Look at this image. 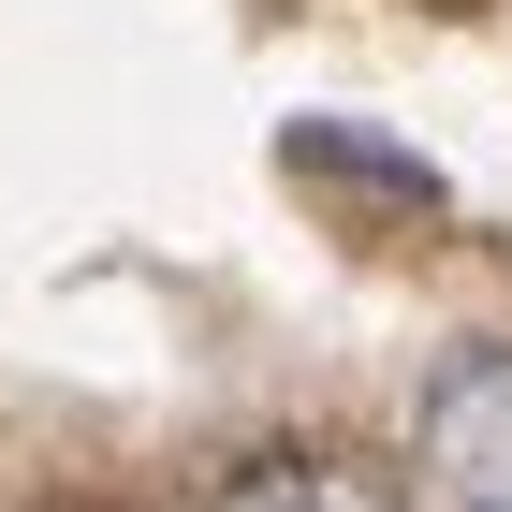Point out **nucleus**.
Returning <instances> with one entry per match:
<instances>
[{"label": "nucleus", "mask_w": 512, "mask_h": 512, "mask_svg": "<svg viewBox=\"0 0 512 512\" xmlns=\"http://www.w3.org/2000/svg\"><path fill=\"white\" fill-rule=\"evenodd\" d=\"M205 512H395V498L352 469V454H308V439H278V454H249V469L220 483Z\"/></svg>", "instance_id": "f03ea898"}, {"label": "nucleus", "mask_w": 512, "mask_h": 512, "mask_svg": "<svg viewBox=\"0 0 512 512\" xmlns=\"http://www.w3.org/2000/svg\"><path fill=\"white\" fill-rule=\"evenodd\" d=\"M425 469H439L454 512H512V352L439 366V395H425Z\"/></svg>", "instance_id": "f257e3e1"}]
</instances>
